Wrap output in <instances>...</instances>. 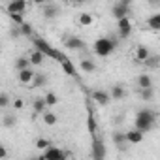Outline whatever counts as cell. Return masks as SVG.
<instances>
[{"label":"cell","instance_id":"cell-1","mask_svg":"<svg viewBox=\"0 0 160 160\" xmlns=\"http://www.w3.org/2000/svg\"><path fill=\"white\" fill-rule=\"evenodd\" d=\"M156 119H158V113L154 109H147V108L145 109H139L136 113L134 128L139 130V132H143V134H147V132H151L156 126Z\"/></svg>","mask_w":160,"mask_h":160},{"label":"cell","instance_id":"cell-2","mask_svg":"<svg viewBox=\"0 0 160 160\" xmlns=\"http://www.w3.org/2000/svg\"><path fill=\"white\" fill-rule=\"evenodd\" d=\"M32 42H34V49L42 51L45 57H49V58H53V60H57V62H62L64 58H68V57H66L62 51H58V49H55L53 45H49V43H47V40H43L42 36L34 38Z\"/></svg>","mask_w":160,"mask_h":160},{"label":"cell","instance_id":"cell-3","mask_svg":"<svg viewBox=\"0 0 160 160\" xmlns=\"http://www.w3.org/2000/svg\"><path fill=\"white\" fill-rule=\"evenodd\" d=\"M115 47H117V42H115L113 38H98V40L94 42V53H96L98 57H102V58L109 57V55L115 51Z\"/></svg>","mask_w":160,"mask_h":160},{"label":"cell","instance_id":"cell-4","mask_svg":"<svg viewBox=\"0 0 160 160\" xmlns=\"http://www.w3.org/2000/svg\"><path fill=\"white\" fill-rule=\"evenodd\" d=\"M117 30H119V38H122V40L130 38V34H132V21H130V15H124V17L117 19Z\"/></svg>","mask_w":160,"mask_h":160},{"label":"cell","instance_id":"cell-5","mask_svg":"<svg viewBox=\"0 0 160 160\" xmlns=\"http://www.w3.org/2000/svg\"><path fill=\"white\" fill-rule=\"evenodd\" d=\"M68 154L62 151V149H58V147H55L53 143L47 147V149H43V158H47V160H64Z\"/></svg>","mask_w":160,"mask_h":160},{"label":"cell","instance_id":"cell-6","mask_svg":"<svg viewBox=\"0 0 160 160\" xmlns=\"http://www.w3.org/2000/svg\"><path fill=\"white\" fill-rule=\"evenodd\" d=\"M27 8H28L27 0H10L8 6H6V12L8 13H25Z\"/></svg>","mask_w":160,"mask_h":160},{"label":"cell","instance_id":"cell-7","mask_svg":"<svg viewBox=\"0 0 160 160\" xmlns=\"http://www.w3.org/2000/svg\"><path fill=\"white\" fill-rule=\"evenodd\" d=\"M92 158H96V160L106 158V145H104L102 138L98 139L96 136H92Z\"/></svg>","mask_w":160,"mask_h":160},{"label":"cell","instance_id":"cell-8","mask_svg":"<svg viewBox=\"0 0 160 160\" xmlns=\"http://www.w3.org/2000/svg\"><path fill=\"white\" fill-rule=\"evenodd\" d=\"M34 68L32 66H28V68H23V70H19L17 72V77H19V81L23 83V85H30L32 83V79H34Z\"/></svg>","mask_w":160,"mask_h":160},{"label":"cell","instance_id":"cell-9","mask_svg":"<svg viewBox=\"0 0 160 160\" xmlns=\"http://www.w3.org/2000/svg\"><path fill=\"white\" fill-rule=\"evenodd\" d=\"M111 15L115 17V21L121 19V17H124V15H130V6L121 4V2H115L113 8H111Z\"/></svg>","mask_w":160,"mask_h":160},{"label":"cell","instance_id":"cell-10","mask_svg":"<svg viewBox=\"0 0 160 160\" xmlns=\"http://www.w3.org/2000/svg\"><path fill=\"white\" fill-rule=\"evenodd\" d=\"M64 43H66V47H68L70 51H81V49L85 47V42H83L81 38H77V36H68Z\"/></svg>","mask_w":160,"mask_h":160},{"label":"cell","instance_id":"cell-11","mask_svg":"<svg viewBox=\"0 0 160 160\" xmlns=\"http://www.w3.org/2000/svg\"><path fill=\"white\" fill-rule=\"evenodd\" d=\"M91 98H92L98 106H108V104L111 102V96H109L108 91H94V92L91 94Z\"/></svg>","mask_w":160,"mask_h":160},{"label":"cell","instance_id":"cell-12","mask_svg":"<svg viewBox=\"0 0 160 160\" xmlns=\"http://www.w3.org/2000/svg\"><path fill=\"white\" fill-rule=\"evenodd\" d=\"M42 13H43V17H45V19H55V17H58V13H60V8H58L57 4L49 2V4H43V10H42Z\"/></svg>","mask_w":160,"mask_h":160},{"label":"cell","instance_id":"cell-13","mask_svg":"<svg viewBox=\"0 0 160 160\" xmlns=\"http://www.w3.org/2000/svg\"><path fill=\"white\" fill-rule=\"evenodd\" d=\"M28 60H30V66H32V68H40V66L43 64V60H45V55H43L42 51L34 49V51L28 55Z\"/></svg>","mask_w":160,"mask_h":160},{"label":"cell","instance_id":"cell-14","mask_svg":"<svg viewBox=\"0 0 160 160\" xmlns=\"http://www.w3.org/2000/svg\"><path fill=\"white\" fill-rule=\"evenodd\" d=\"M60 66H62V72H64L66 75H72V77H77V75H79V73H77L75 64H73L70 58H64V60L60 62Z\"/></svg>","mask_w":160,"mask_h":160},{"label":"cell","instance_id":"cell-15","mask_svg":"<svg viewBox=\"0 0 160 160\" xmlns=\"http://www.w3.org/2000/svg\"><path fill=\"white\" fill-rule=\"evenodd\" d=\"M126 136V141L130 143V145H138V143H141L143 141V132H139V130H130V132H126L124 134Z\"/></svg>","mask_w":160,"mask_h":160},{"label":"cell","instance_id":"cell-16","mask_svg":"<svg viewBox=\"0 0 160 160\" xmlns=\"http://www.w3.org/2000/svg\"><path fill=\"white\" fill-rule=\"evenodd\" d=\"M109 96H111V100L119 102V100H122V98L126 96V91H124V87H122V85H113V87H111V91H109Z\"/></svg>","mask_w":160,"mask_h":160},{"label":"cell","instance_id":"cell-17","mask_svg":"<svg viewBox=\"0 0 160 160\" xmlns=\"http://www.w3.org/2000/svg\"><path fill=\"white\" fill-rule=\"evenodd\" d=\"M87 130H89L91 136H96V132H98V122H96V119H94L92 109H89V115H87Z\"/></svg>","mask_w":160,"mask_h":160},{"label":"cell","instance_id":"cell-18","mask_svg":"<svg viewBox=\"0 0 160 160\" xmlns=\"http://www.w3.org/2000/svg\"><path fill=\"white\" fill-rule=\"evenodd\" d=\"M113 143H115L119 149H124V147L128 145V141H126V136H124L122 132H119V130H115V132H113Z\"/></svg>","mask_w":160,"mask_h":160},{"label":"cell","instance_id":"cell-19","mask_svg":"<svg viewBox=\"0 0 160 160\" xmlns=\"http://www.w3.org/2000/svg\"><path fill=\"white\" fill-rule=\"evenodd\" d=\"M79 70H83L85 73H92L96 70V64L91 60V58H83L81 62H79Z\"/></svg>","mask_w":160,"mask_h":160},{"label":"cell","instance_id":"cell-20","mask_svg":"<svg viewBox=\"0 0 160 160\" xmlns=\"http://www.w3.org/2000/svg\"><path fill=\"white\" fill-rule=\"evenodd\" d=\"M138 87H139V89L152 87V79H151V75H149V73H141V75L138 77Z\"/></svg>","mask_w":160,"mask_h":160},{"label":"cell","instance_id":"cell-21","mask_svg":"<svg viewBox=\"0 0 160 160\" xmlns=\"http://www.w3.org/2000/svg\"><path fill=\"white\" fill-rule=\"evenodd\" d=\"M147 27L151 30H160V13H152L149 19H147Z\"/></svg>","mask_w":160,"mask_h":160},{"label":"cell","instance_id":"cell-22","mask_svg":"<svg viewBox=\"0 0 160 160\" xmlns=\"http://www.w3.org/2000/svg\"><path fill=\"white\" fill-rule=\"evenodd\" d=\"M45 100L43 98H34V102H32V109H34V113L36 115H42L43 111H45Z\"/></svg>","mask_w":160,"mask_h":160},{"label":"cell","instance_id":"cell-23","mask_svg":"<svg viewBox=\"0 0 160 160\" xmlns=\"http://www.w3.org/2000/svg\"><path fill=\"white\" fill-rule=\"evenodd\" d=\"M42 119H43V122H45L47 126H55L57 121H58V117H57L53 111H43V113H42Z\"/></svg>","mask_w":160,"mask_h":160},{"label":"cell","instance_id":"cell-24","mask_svg":"<svg viewBox=\"0 0 160 160\" xmlns=\"http://www.w3.org/2000/svg\"><path fill=\"white\" fill-rule=\"evenodd\" d=\"M45 83H47V75L45 73H34V79H32L30 87H45Z\"/></svg>","mask_w":160,"mask_h":160},{"label":"cell","instance_id":"cell-25","mask_svg":"<svg viewBox=\"0 0 160 160\" xmlns=\"http://www.w3.org/2000/svg\"><path fill=\"white\" fill-rule=\"evenodd\" d=\"M19 30H21V36H25V38H30V36H34L32 25H30V23H27V21H23V23L19 25Z\"/></svg>","mask_w":160,"mask_h":160},{"label":"cell","instance_id":"cell-26","mask_svg":"<svg viewBox=\"0 0 160 160\" xmlns=\"http://www.w3.org/2000/svg\"><path fill=\"white\" fill-rule=\"evenodd\" d=\"M149 55H151V51H149L145 45H139V47L136 49V60H138V62H143Z\"/></svg>","mask_w":160,"mask_h":160},{"label":"cell","instance_id":"cell-27","mask_svg":"<svg viewBox=\"0 0 160 160\" xmlns=\"http://www.w3.org/2000/svg\"><path fill=\"white\" fill-rule=\"evenodd\" d=\"M143 64H145V68H158V64H160V60H158V57L156 55H149L145 60H143Z\"/></svg>","mask_w":160,"mask_h":160},{"label":"cell","instance_id":"cell-28","mask_svg":"<svg viewBox=\"0 0 160 160\" xmlns=\"http://www.w3.org/2000/svg\"><path fill=\"white\" fill-rule=\"evenodd\" d=\"M30 66V60H28V57H25V55H21L17 60H15V70L19 72V70H23V68H28Z\"/></svg>","mask_w":160,"mask_h":160},{"label":"cell","instance_id":"cell-29","mask_svg":"<svg viewBox=\"0 0 160 160\" xmlns=\"http://www.w3.org/2000/svg\"><path fill=\"white\" fill-rule=\"evenodd\" d=\"M43 100H45V106H47V108H53V106L58 104V96H57L55 92H47V94L43 96Z\"/></svg>","mask_w":160,"mask_h":160},{"label":"cell","instance_id":"cell-30","mask_svg":"<svg viewBox=\"0 0 160 160\" xmlns=\"http://www.w3.org/2000/svg\"><path fill=\"white\" fill-rule=\"evenodd\" d=\"M2 124H4L6 128H13V126L17 124V117H15V115H4V117H2Z\"/></svg>","mask_w":160,"mask_h":160},{"label":"cell","instance_id":"cell-31","mask_svg":"<svg viewBox=\"0 0 160 160\" xmlns=\"http://www.w3.org/2000/svg\"><path fill=\"white\" fill-rule=\"evenodd\" d=\"M94 23V17L91 13H81L79 15V25H83V27H91Z\"/></svg>","mask_w":160,"mask_h":160},{"label":"cell","instance_id":"cell-32","mask_svg":"<svg viewBox=\"0 0 160 160\" xmlns=\"http://www.w3.org/2000/svg\"><path fill=\"white\" fill-rule=\"evenodd\" d=\"M152 98H154V91H152V87L141 89V100H143V102H151Z\"/></svg>","mask_w":160,"mask_h":160},{"label":"cell","instance_id":"cell-33","mask_svg":"<svg viewBox=\"0 0 160 160\" xmlns=\"http://www.w3.org/2000/svg\"><path fill=\"white\" fill-rule=\"evenodd\" d=\"M8 15H10V19H12L13 25H21L25 21V13H8Z\"/></svg>","mask_w":160,"mask_h":160},{"label":"cell","instance_id":"cell-34","mask_svg":"<svg viewBox=\"0 0 160 160\" xmlns=\"http://www.w3.org/2000/svg\"><path fill=\"white\" fill-rule=\"evenodd\" d=\"M10 38H12V40H19V38H21L19 25H12V28H10Z\"/></svg>","mask_w":160,"mask_h":160},{"label":"cell","instance_id":"cell-35","mask_svg":"<svg viewBox=\"0 0 160 160\" xmlns=\"http://www.w3.org/2000/svg\"><path fill=\"white\" fill-rule=\"evenodd\" d=\"M49 145H51V141H49V139H45V138H38V139H36V147H38L40 151L47 149Z\"/></svg>","mask_w":160,"mask_h":160},{"label":"cell","instance_id":"cell-36","mask_svg":"<svg viewBox=\"0 0 160 160\" xmlns=\"http://www.w3.org/2000/svg\"><path fill=\"white\" fill-rule=\"evenodd\" d=\"M10 104H12V100L8 94H0V108H8Z\"/></svg>","mask_w":160,"mask_h":160},{"label":"cell","instance_id":"cell-37","mask_svg":"<svg viewBox=\"0 0 160 160\" xmlns=\"http://www.w3.org/2000/svg\"><path fill=\"white\" fill-rule=\"evenodd\" d=\"M12 106L19 111V109H23V108H25V102H23V98H15V100L12 102Z\"/></svg>","mask_w":160,"mask_h":160},{"label":"cell","instance_id":"cell-38","mask_svg":"<svg viewBox=\"0 0 160 160\" xmlns=\"http://www.w3.org/2000/svg\"><path fill=\"white\" fill-rule=\"evenodd\" d=\"M32 2H34L36 6H43V4H49V2H53V0H32Z\"/></svg>","mask_w":160,"mask_h":160},{"label":"cell","instance_id":"cell-39","mask_svg":"<svg viewBox=\"0 0 160 160\" xmlns=\"http://www.w3.org/2000/svg\"><path fill=\"white\" fill-rule=\"evenodd\" d=\"M8 156V151H6V147L4 145H0V158H6Z\"/></svg>","mask_w":160,"mask_h":160},{"label":"cell","instance_id":"cell-40","mask_svg":"<svg viewBox=\"0 0 160 160\" xmlns=\"http://www.w3.org/2000/svg\"><path fill=\"white\" fill-rule=\"evenodd\" d=\"M119 2H121V4H126V6H132L134 0H119Z\"/></svg>","mask_w":160,"mask_h":160},{"label":"cell","instance_id":"cell-41","mask_svg":"<svg viewBox=\"0 0 160 160\" xmlns=\"http://www.w3.org/2000/svg\"><path fill=\"white\" fill-rule=\"evenodd\" d=\"M75 4H85V2H89V0H73Z\"/></svg>","mask_w":160,"mask_h":160},{"label":"cell","instance_id":"cell-42","mask_svg":"<svg viewBox=\"0 0 160 160\" xmlns=\"http://www.w3.org/2000/svg\"><path fill=\"white\" fill-rule=\"evenodd\" d=\"M151 4H152V6H158V4H160V0H151Z\"/></svg>","mask_w":160,"mask_h":160},{"label":"cell","instance_id":"cell-43","mask_svg":"<svg viewBox=\"0 0 160 160\" xmlns=\"http://www.w3.org/2000/svg\"><path fill=\"white\" fill-rule=\"evenodd\" d=\"M0 47H2V45H0Z\"/></svg>","mask_w":160,"mask_h":160}]
</instances>
